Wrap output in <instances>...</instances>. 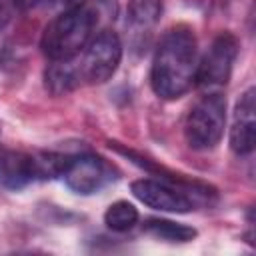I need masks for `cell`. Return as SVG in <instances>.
<instances>
[{"instance_id":"7a4b0ae2","label":"cell","mask_w":256,"mask_h":256,"mask_svg":"<svg viewBox=\"0 0 256 256\" xmlns=\"http://www.w3.org/2000/svg\"><path fill=\"white\" fill-rule=\"evenodd\" d=\"M196 38L188 28L168 30L154 54L150 82L152 90L166 100L180 98L196 80Z\"/></svg>"},{"instance_id":"9a60e30c","label":"cell","mask_w":256,"mask_h":256,"mask_svg":"<svg viewBox=\"0 0 256 256\" xmlns=\"http://www.w3.org/2000/svg\"><path fill=\"white\" fill-rule=\"evenodd\" d=\"M52 8H60V10H70V8H74V6H78V4H82L84 0H46Z\"/></svg>"},{"instance_id":"8992f818","label":"cell","mask_w":256,"mask_h":256,"mask_svg":"<svg viewBox=\"0 0 256 256\" xmlns=\"http://www.w3.org/2000/svg\"><path fill=\"white\" fill-rule=\"evenodd\" d=\"M60 178L76 194L88 196V194H94V192L102 190L110 182L112 170L98 156L78 154V156H68L66 168H64Z\"/></svg>"},{"instance_id":"277c9868","label":"cell","mask_w":256,"mask_h":256,"mask_svg":"<svg viewBox=\"0 0 256 256\" xmlns=\"http://www.w3.org/2000/svg\"><path fill=\"white\" fill-rule=\"evenodd\" d=\"M120 58L122 44L118 34L112 30H102L100 34H96V38L90 42L86 50L80 76L90 84H102L116 72Z\"/></svg>"},{"instance_id":"7c38bea8","label":"cell","mask_w":256,"mask_h":256,"mask_svg":"<svg viewBox=\"0 0 256 256\" xmlns=\"http://www.w3.org/2000/svg\"><path fill=\"white\" fill-rule=\"evenodd\" d=\"M104 222L114 232H126L138 222V210L130 202L118 200L108 206V210L104 214Z\"/></svg>"},{"instance_id":"2e32d148","label":"cell","mask_w":256,"mask_h":256,"mask_svg":"<svg viewBox=\"0 0 256 256\" xmlns=\"http://www.w3.org/2000/svg\"><path fill=\"white\" fill-rule=\"evenodd\" d=\"M12 2H14V6H18V8H22V10H28V8L36 6L40 0H12Z\"/></svg>"},{"instance_id":"4fadbf2b","label":"cell","mask_w":256,"mask_h":256,"mask_svg":"<svg viewBox=\"0 0 256 256\" xmlns=\"http://www.w3.org/2000/svg\"><path fill=\"white\" fill-rule=\"evenodd\" d=\"M162 2L160 0H132L128 4V20L136 28L154 26L160 20Z\"/></svg>"},{"instance_id":"52a82bcc","label":"cell","mask_w":256,"mask_h":256,"mask_svg":"<svg viewBox=\"0 0 256 256\" xmlns=\"http://www.w3.org/2000/svg\"><path fill=\"white\" fill-rule=\"evenodd\" d=\"M130 188H132V194L140 202L156 210L188 212L194 208V200L188 194H184L180 188H174L172 184H166V182L142 178V180H134Z\"/></svg>"},{"instance_id":"ba28073f","label":"cell","mask_w":256,"mask_h":256,"mask_svg":"<svg viewBox=\"0 0 256 256\" xmlns=\"http://www.w3.org/2000/svg\"><path fill=\"white\" fill-rule=\"evenodd\" d=\"M254 88H248L236 104L234 124L230 130V148L238 154H250L256 144V118H254Z\"/></svg>"},{"instance_id":"8fae6325","label":"cell","mask_w":256,"mask_h":256,"mask_svg":"<svg viewBox=\"0 0 256 256\" xmlns=\"http://www.w3.org/2000/svg\"><path fill=\"white\" fill-rule=\"evenodd\" d=\"M144 230L152 236H158L162 240L168 242H190L192 238H196V230L192 226L186 224H178L172 220H164V218H150L144 222Z\"/></svg>"},{"instance_id":"3957f363","label":"cell","mask_w":256,"mask_h":256,"mask_svg":"<svg viewBox=\"0 0 256 256\" xmlns=\"http://www.w3.org/2000/svg\"><path fill=\"white\" fill-rule=\"evenodd\" d=\"M226 122V100L222 94L212 92L202 96L186 116L184 136L194 150L214 148L224 132Z\"/></svg>"},{"instance_id":"30bf717a","label":"cell","mask_w":256,"mask_h":256,"mask_svg":"<svg viewBox=\"0 0 256 256\" xmlns=\"http://www.w3.org/2000/svg\"><path fill=\"white\" fill-rule=\"evenodd\" d=\"M44 78H46V88L54 96H60L76 88L80 80V70H76L70 64V60H52V64L46 68Z\"/></svg>"},{"instance_id":"5b68a950","label":"cell","mask_w":256,"mask_h":256,"mask_svg":"<svg viewBox=\"0 0 256 256\" xmlns=\"http://www.w3.org/2000/svg\"><path fill=\"white\" fill-rule=\"evenodd\" d=\"M236 54H238V40L230 32L220 34L212 42V46L208 48V52L204 54L200 64L196 66L198 84L202 88L224 86L228 82V78H230Z\"/></svg>"},{"instance_id":"6da1fadb","label":"cell","mask_w":256,"mask_h":256,"mask_svg":"<svg viewBox=\"0 0 256 256\" xmlns=\"http://www.w3.org/2000/svg\"><path fill=\"white\" fill-rule=\"evenodd\" d=\"M116 12V0H84L82 4L64 10L46 26L40 40L42 52L50 60H72L86 46L100 20H114Z\"/></svg>"},{"instance_id":"5bb4252c","label":"cell","mask_w":256,"mask_h":256,"mask_svg":"<svg viewBox=\"0 0 256 256\" xmlns=\"http://www.w3.org/2000/svg\"><path fill=\"white\" fill-rule=\"evenodd\" d=\"M12 0H0V30L6 28V24L12 20Z\"/></svg>"},{"instance_id":"9c48e42d","label":"cell","mask_w":256,"mask_h":256,"mask_svg":"<svg viewBox=\"0 0 256 256\" xmlns=\"http://www.w3.org/2000/svg\"><path fill=\"white\" fill-rule=\"evenodd\" d=\"M36 180L34 156L20 152L0 154V188L20 190Z\"/></svg>"}]
</instances>
